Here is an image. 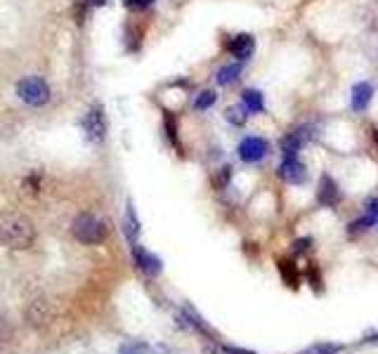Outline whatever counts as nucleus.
I'll list each match as a JSON object with an SVG mask.
<instances>
[{"instance_id":"aec40b11","label":"nucleus","mask_w":378,"mask_h":354,"mask_svg":"<svg viewBox=\"0 0 378 354\" xmlns=\"http://www.w3.org/2000/svg\"><path fill=\"white\" fill-rule=\"evenodd\" d=\"M374 222H376V220H374V217H369V215L362 217V220H357V222L350 224V234H357V231H367Z\"/></svg>"},{"instance_id":"7ed1b4c3","label":"nucleus","mask_w":378,"mask_h":354,"mask_svg":"<svg viewBox=\"0 0 378 354\" xmlns=\"http://www.w3.org/2000/svg\"><path fill=\"white\" fill-rule=\"evenodd\" d=\"M17 95L29 107H43L50 100V86L38 76H29V79L17 83Z\"/></svg>"},{"instance_id":"423d86ee","label":"nucleus","mask_w":378,"mask_h":354,"mask_svg":"<svg viewBox=\"0 0 378 354\" xmlns=\"http://www.w3.org/2000/svg\"><path fill=\"white\" fill-rule=\"evenodd\" d=\"M83 128H86L88 137L93 142H102L107 137V118H104V111L102 107H93L86 116V121H83Z\"/></svg>"},{"instance_id":"f8f14e48","label":"nucleus","mask_w":378,"mask_h":354,"mask_svg":"<svg viewBox=\"0 0 378 354\" xmlns=\"http://www.w3.org/2000/svg\"><path fill=\"white\" fill-rule=\"evenodd\" d=\"M123 231H126V236H128L130 248H133V246H138V236H140V220H138V215H135L133 203H128L126 220H123Z\"/></svg>"},{"instance_id":"4468645a","label":"nucleus","mask_w":378,"mask_h":354,"mask_svg":"<svg viewBox=\"0 0 378 354\" xmlns=\"http://www.w3.org/2000/svg\"><path fill=\"white\" fill-rule=\"evenodd\" d=\"M241 100H244V107L249 109V114H263L265 111V100L260 90H244L241 93Z\"/></svg>"},{"instance_id":"5701e85b","label":"nucleus","mask_w":378,"mask_h":354,"mask_svg":"<svg viewBox=\"0 0 378 354\" xmlns=\"http://www.w3.org/2000/svg\"><path fill=\"white\" fill-rule=\"evenodd\" d=\"M166 130H168V137H171V142L178 144V125L173 123L171 116H166Z\"/></svg>"},{"instance_id":"20e7f679","label":"nucleus","mask_w":378,"mask_h":354,"mask_svg":"<svg viewBox=\"0 0 378 354\" xmlns=\"http://www.w3.org/2000/svg\"><path fill=\"white\" fill-rule=\"evenodd\" d=\"M237 151L244 163H258V161H263L267 156V151H270V142L265 137H246L241 139Z\"/></svg>"},{"instance_id":"b1692460","label":"nucleus","mask_w":378,"mask_h":354,"mask_svg":"<svg viewBox=\"0 0 378 354\" xmlns=\"http://www.w3.org/2000/svg\"><path fill=\"white\" fill-rule=\"evenodd\" d=\"M126 5L130 10H145L152 5V0H126Z\"/></svg>"},{"instance_id":"a211bd4d","label":"nucleus","mask_w":378,"mask_h":354,"mask_svg":"<svg viewBox=\"0 0 378 354\" xmlns=\"http://www.w3.org/2000/svg\"><path fill=\"white\" fill-rule=\"evenodd\" d=\"M215 102H218V95H215L213 90H204V93H199L197 100H194V109H197V111H206Z\"/></svg>"},{"instance_id":"393cba45","label":"nucleus","mask_w":378,"mask_h":354,"mask_svg":"<svg viewBox=\"0 0 378 354\" xmlns=\"http://www.w3.org/2000/svg\"><path fill=\"white\" fill-rule=\"evenodd\" d=\"M310 246H312V239H298L293 243V250H296V253H303V250H308Z\"/></svg>"},{"instance_id":"f03ea898","label":"nucleus","mask_w":378,"mask_h":354,"mask_svg":"<svg viewBox=\"0 0 378 354\" xmlns=\"http://www.w3.org/2000/svg\"><path fill=\"white\" fill-rule=\"evenodd\" d=\"M71 231L86 246H97V243H102L109 236V224L100 215H95V212H81L74 220V224H71Z\"/></svg>"},{"instance_id":"f257e3e1","label":"nucleus","mask_w":378,"mask_h":354,"mask_svg":"<svg viewBox=\"0 0 378 354\" xmlns=\"http://www.w3.org/2000/svg\"><path fill=\"white\" fill-rule=\"evenodd\" d=\"M36 241V227L22 212L0 215V243L12 250H26Z\"/></svg>"},{"instance_id":"ddd939ff","label":"nucleus","mask_w":378,"mask_h":354,"mask_svg":"<svg viewBox=\"0 0 378 354\" xmlns=\"http://www.w3.org/2000/svg\"><path fill=\"white\" fill-rule=\"evenodd\" d=\"M182 321H187V326H189V328H194V331L204 333V336H213V331H211V328H208L206 321L199 317V312L194 310V307H189V305L182 307Z\"/></svg>"},{"instance_id":"2eb2a0df","label":"nucleus","mask_w":378,"mask_h":354,"mask_svg":"<svg viewBox=\"0 0 378 354\" xmlns=\"http://www.w3.org/2000/svg\"><path fill=\"white\" fill-rule=\"evenodd\" d=\"M239 74H241V64H227V67L218 71L215 81H218V86H232L239 79Z\"/></svg>"},{"instance_id":"9b49d317","label":"nucleus","mask_w":378,"mask_h":354,"mask_svg":"<svg viewBox=\"0 0 378 354\" xmlns=\"http://www.w3.org/2000/svg\"><path fill=\"white\" fill-rule=\"evenodd\" d=\"M371 100H374V86L367 83V81L357 83V86L353 88V109H355V111L357 114L367 111Z\"/></svg>"},{"instance_id":"39448f33","label":"nucleus","mask_w":378,"mask_h":354,"mask_svg":"<svg viewBox=\"0 0 378 354\" xmlns=\"http://www.w3.org/2000/svg\"><path fill=\"white\" fill-rule=\"evenodd\" d=\"M341 189H338L336 179L331 175H322L319 179V186H317V201L324 205V208H336L338 203H341Z\"/></svg>"},{"instance_id":"dca6fc26","label":"nucleus","mask_w":378,"mask_h":354,"mask_svg":"<svg viewBox=\"0 0 378 354\" xmlns=\"http://www.w3.org/2000/svg\"><path fill=\"white\" fill-rule=\"evenodd\" d=\"M338 352H343V345H338V343H315V345H310V347H305L303 352H298V354H338Z\"/></svg>"},{"instance_id":"1a4fd4ad","label":"nucleus","mask_w":378,"mask_h":354,"mask_svg":"<svg viewBox=\"0 0 378 354\" xmlns=\"http://www.w3.org/2000/svg\"><path fill=\"white\" fill-rule=\"evenodd\" d=\"M279 175L282 179H286L289 184H303L308 179V168L296 158H284L282 165H279Z\"/></svg>"},{"instance_id":"cd10ccee","label":"nucleus","mask_w":378,"mask_h":354,"mask_svg":"<svg viewBox=\"0 0 378 354\" xmlns=\"http://www.w3.org/2000/svg\"><path fill=\"white\" fill-rule=\"evenodd\" d=\"M374 139H376V144H378V130L374 132Z\"/></svg>"},{"instance_id":"a878e982","label":"nucleus","mask_w":378,"mask_h":354,"mask_svg":"<svg viewBox=\"0 0 378 354\" xmlns=\"http://www.w3.org/2000/svg\"><path fill=\"white\" fill-rule=\"evenodd\" d=\"M223 350H225L227 354H253V352H249V350H239V347H232V345H225Z\"/></svg>"},{"instance_id":"412c9836","label":"nucleus","mask_w":378,"mask_h":354,"mask_svg":"<svg viewBox=\"0 0 378 354\" xmlns=\"http://www.w3.org/2000/svg\"><path fill=\"white\" fill-rule=\"evenodd\" d=\"M145 352H147V347L142 343H128V345L121 347L119 354H145Z\"/></svg>"},{"instance_id":"bb28decb","label":"nucleus","mask_w":378,"mask_h":354,"mask_svg":"<svg viewBox=\"0 0 378 354\" xmlns=\"http://www.w3.org/2000/svg\"><path fill=\"white\" fill-rule=\"evenodd\" d=\"M90 3H93V5H104L107 0H90Z\"/></svg>"},{"instance_id":"f3484780","label":"nucleus","mask_w":378,"mask_h":354,"mask_svg":"<svg viewBox=\"0 0 378 354\" xmlns=\"http://www.w3.org/2000/svg\"><path fill=\"white\" fill-rule=\"evenodd\" d=\"M246 111H249L246 107H230V109L225 111V118L230 121L232 125L241 128V125L246 123V118H249V114H246Z\"/></svg>"},{"instance_id":"6ab92c4d","label":"nucleus","mask_w":378,"mask_h":354,"mask_svg":"<svg viewBox=\"0 0 378 354\" xmlns=\"http://www.w3.org/2000/svg\"><path fill=\"white\" fill-rule=\"evenodd\" d=\"M232 165H223V168L218 170V175H215L213 179V184H215V189H225L227 184H230V179H232Z\"/></svg>"},{"instance_id":"0eeeda50","label":"nucleus","mask_w":378,"mask_h":354,"mask_svg":"<svg viewBox=\"0 0 378 354\" xmlns=\"http://www.w3.org/2000/svg\"><path fill=\"white\" fill-rule=\"evenodd\" d=\"M133 250V257H135V265H138L142 272L149 274V276H156V274H161V269H164V262H161V257L159 255H154V253H149V250H145L138 243V246H133L130 248Z\"/></svg>"},{"instance_id":"4be33fe9","label":"nucleus","mask_w":378,"mask_h":354,"mask_svg":"<svg viewBox=\"0 0 378 354\" xmlns=\"http://www.w3.org/2000/svg\"><path fill=\"white\" fill-rule=\"evenodd\" d=\"M364 210H367L369 217H374V220H378V198H367V203H364Z\"/></svg>"},{"instance_id":"9d476101","label":"nucleus","mask_w":378,"mask_h":354,"mask_svg":"<svg viewBox=\"0 0 378 354\" xmlns=\"http://www.w3.org/2000/svg\"><path fill=\"white\" fill-rule=\"evenodd\" d=\"M308 132V128H301V130H296V132H289L286 137L282 139V154H284V158H296L298 156V151H301V147L305 144V139L310 137V135H305Z\"/></svg>"},{"instance_id":"6e6552de","label":"nucleus","mask_w":378,"mask_h":354,"mask_svg":"<svg viewBox=\"0 0 378 354\" xmlns=\"http://www.w3.org/2000/svg\"><path fill=\"white\" fill-rule=\"evenodd\" d=\"M227 53H230L232 57H237L239 62L249 60V57L256 53V38H253L251 34H239L234 36L230 43H227Z\"/></svg>"}]
</instances>
